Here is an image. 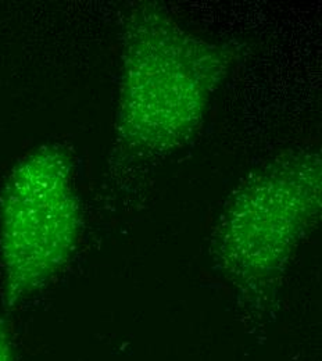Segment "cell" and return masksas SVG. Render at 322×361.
<instances>
[{
  "mask_svg": "<svg viewBox=\"0 0 322 361\" xmlns=\"http://www.w3.org/2000/svg\"><path fill=\"white\" fill-rule=\"evenodd\" d=\"M320 209V153H282L232 193L216 228L217 263L242 290L273 289Z\"/></svg>",
  "mask_w": 322,
  "mask_h": 361,
  "instance_id": "cell-2",
  "label": "cell"
},
{
  "mask_svg": "<svg viewBox=\"0 0 322 361\" xmlns=\"http://www.w3.org/2000/svg\"><path fill=\"white\" fill-rule=\"evenodd\" d=\"M81 206L70 154L42 146L16 166L0 196V264L4 303L17 307L71 259Z\"/></svg>",
  "mask_w": 322,
  "mask_h": 361,
  "instance_id": "cell-3",
  "label": "cell"
},
{
  "mask_svg": "<svg viewBox=\"0 0 322 361\" xmlns=\"http://www.w3.org/2000/svg\"><path fill=\"white\" fill-rule=\"evenodd\" d=\"M232 53L181 25L164 8H134L124 25L117 133L139 156L184 146L225 80Z\"/></svg>",
  "mask_w": 322,
  "mask_h": 361,
  "instance_id": "cell-1",
  "label": "cell"
},
{
  "mask_svg": "<svg viewBox=\"0 0 322 361\" xmlns=\"http://www.w3.org/2000/svg\"><path fill=\"white\" fill-rule=\"evenodd\" d=\"M0 361H17L11 329L3 314H0Z\"/></svg>",
  "mask_w": 322,
  "mask_h": 361,
  "instance_id": "cell-4",
  "label": "cell"
}]
</instances>
